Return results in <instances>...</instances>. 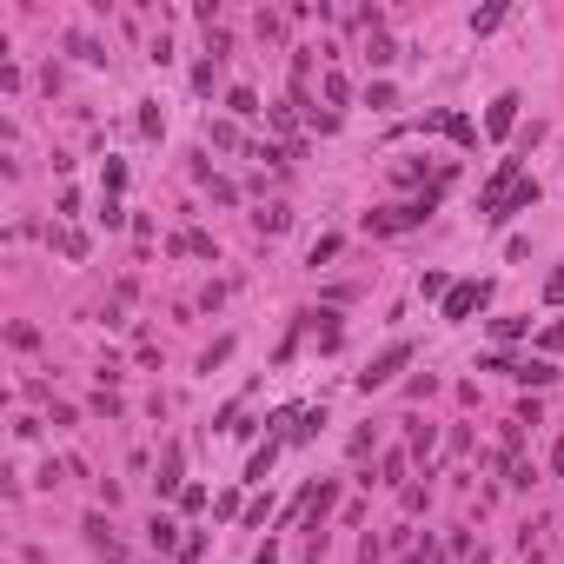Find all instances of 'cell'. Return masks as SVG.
Segmentation results:
<instances>
[{"mask_svg":"<svg viewBox=\"0 0 564 564\" xmlns=\"http://www.w3.org/2000/svg\"><path fill=\"white\" fill-rule=\"evenodd\" d=\"M432 207H438V186H425L419 199H399V207H379V213H366V233H372V239L412 233V226H425V219H432Z\"/></svg>","mask_w":564,"mask_h":564,"instance_id":"1","label":"cell"},{"mask_svg":"<svg viewBox=\"0 0 564 564\" xmlns=\"http://www.w3.org/2000/svg\"><path fill=\"white\" fill-rule=\"evenodd\" d=\"M405 366H412V339H392V346H385L379 358H372L366 372H358V392H379V385H392Z\"/></svg>","mask_w":564,"mask_h":564,"instance_id":"2","label":"cell"},{"mask_svg":"<svg viewBox=\"0 0 564 564\" xmlns=\"http://www.w3.org/2000/svg\"><path fill=\"white\" fill-rule=\"evenodd\" d=\"M485 299H491V279H465V286H452V293H445V305H438V319H471Z\"/></svg>","mask_w":564,"mask_h":564,"instance_id":"3","label":"cell"},{"mask_svg":"<svg viewBox=\"0 0 564 564\" xmlns=\"http://www.w3.org/2000/svg\"><path fill=\"white\" fill-rule=\"evenodd\" d=\"M485 372H505V379H518V385H551L564 379L558 366H544V358H532V366H511V358H485Z\"/></svg>","mask_w":564,"mask_h":564,"instance_id":"4","label":"cell"},{"mask_svg":"<svg viewBox=\"0 0 564 564\" xmlns=\"http://www.w3.org/2000/svg\"><path fill=\"white\" fill-rule=\"evenodd\" d=\"M518 107H524L518 93H498V100H491V113H485V133H491V140H505V133L518 127Z\"/></svg>","mask_w":564,"mask_h":564,"instance_id":"5","label":"cell"},{"mask_svg":"<svg viewBox=\"0 0 564 564\" xmlns=\"http://www.w3.org/2000/svg\"><path fill=\"white\" fill-rule=\"evenodd\" d=\"M425 127H438V133H452V140H458V146H478V127H471V119H465V113H425Z\"/></svg>","mask_w":564,"mask_h":564,"instance_id":"6","label":"cell"},{"mask_svg":"<svg viewBox=\"0 0 564 564\" xmlns=\"http://www.w3.org/2000/svg\"><path fill=\"white\" fill-rule=\"evenodd\" d=\"M532 207H538V180H518V186H511V193H505L498 219H511V213H532ZM498 219H491V226H498Z\"/></svg>","mask_w":564,"mask_h":564,"instance_id":"7","label":"cell"},{"mask_svg":"<svg viewBox=\"0 0 564 564\" xmlns=\"http://www.w3.org/2000/svg\"><path fill=\"white\" fill-rule=\"evenodd\" d=\"M146 538H153V551H160V558H166V551H173V558H180V544H186L173 518H153V524H146Z\"/></svg>","mask_w":564,"mask_h":564,"instance_id":"8","label":"cell"},{"mask_svg":"<svg viewBox=\"0 0 564 564\" xmlns=\"http://www.w3.org/2000/svg\"><path fill=\"white\" fill-rule=\"evenodd\" d=\"M153 491H160V498H166V491H186V485H180V445L160 452V478H153Z\"/></svg>","mask_w":564,"mask_h":564,"instance_id":"9","label":"cell"},{"mask_svg":"<svg viewBox=\"0 0 564 564\" xmlns=\"http://www.w3.org/2000/svg\"><path fill=\"white\" fill-rule=\"evenodd\" d=\"M272 458H279V438H266L260 452H252V465H246V478L252 485H266V471H272Z\"/></svg>","mask_w":564,"mask_h":564,"instance_id":"10","label":"cell"},{"mask_svg":"<svg viewBox=\"0 0 564 564\" xmlns=\"http://www.w3.org/2000/svg\"><path fill=\"white\" fill-rule=\"evenodd\" d=\"M54 246L66 252V260H87V233H80V226H60V233H54Z\"/></svg>","mask_w":564,"mask_h":564,"instance_id":"11","label":"cell"},{"mask_svg":"<svg viewBox=\"0 0 564 564\" xmlns=\"http://www.w3.org/2000/svg\"><path fill=\"white\" fill-rule=\"evenodd\" d=\"M405 465H412L405 452H385L379 458V485H405Z\"/></svg>","mask_w":564,"mask_h":564,"instance_id":"12","label":"cell"},{"mask_svg":"<svg viewBox=\"0 0 564 564\" xmlns=\"http://www.w3.org/2000/svg\"><path fill=\"white\" fill-rule=\"evenodd\" d=\"M252 226H260V233H286V226H293V213H286V207H260V213H252Z\"/></svg>","mask_w":564,"mask_h":564,"instance_id":"13","label":"cell"},{"mask_svg":"<svg viewBox=\"0 0 564 564\" xmlns=\"http://www.w3.org/2000/svg\"><path fill=\"white\" fill-rule=\"evenodd\" d=\"M173 252H193V260H213V239H207V233H180V239H173Z\"/></svg>","mask_w":564,"mask_h":564,"instance_id":"14","label":"cell"},{"mask_svg":"<svg viewBox=\"0 0 564 564\" xmlns=\"http://www.w3.org/2000/svg\"><path fill=\"white\" fill-rule=\"evenodd\" d=\"M326 260H339V233H319L313 252H305V266H326Z\"/></svg>","mask_w":564,"mask_h":564,"instance_id":"15","label":"cell"},{"mask_svg":"<svg viewBox=\"0 0 564 564\" xmlns=\"http://www.w3.org/2000/svg\"><path fill=\"white\" fill-rule=\"evenodd\" d=\"M66 47H74V54L87 60V66H107V47H100V40H87V33H74V40H66Z\"/></svg>","mask_w":564,"mask_h":564,"instance_id":"16","label":"cell"},{"mask_svg":"<svg viewBox=\"0 0 564 564\" xmlns=\"http://www.w3.org/2000/svg\"><path fill=\"white\" fill-rule=\"evenodd\" d=\"M524 332H532V319H518V313L491 319V339H524Z\"/></svg>","mask_w":564,"mask_h":564,"instance_id":"17","label":"cell"},{"mask_svg":"<svg viewBox=\"0 0 564 564\" xmlns=\"http://www.w3.org/2000/svg\"><path fill=\"white\" fill-rule=\"evenodd\" d=\"M366 60H372V66H392V60H399V47H392V40H385V33H372V47H366Z\"/></svg>","mask_w":564,"mask_h":564,"instance_id":"18","label":"cell"},{"mask_svg":"<svg viewBox=\"0 0 564 564\" xmlns=\"http://www.w3.org/2000/svg\"><path fill=\"white\" fill-rule=\"evenodd\" d=\"M226 358H233V339H213V346H207V352H199V372H213V366H226Z\"/></svg>","mask_w":564,"mask_h":564,"instance_id":"19","label":"cell"},{"mask_svg":"<svg viewBox=\"0 0 564 564\" xmlns=\"http://www.w3.org/2000/svg\"><path fill=\"white\" fill-rule=\"evenodd\" d=\"M226 107L246 119V113H260V93H252V87H233V93H226Z\"/></svg>","mask_w":564,"mask_h":564,"instance_id":"20","label":"cell"},{"mask_svg":"<svg viewBox=\"0 0 564 564\" xmlns=\"http://www.w3.org/2000/svg\"><path fill=\"white\" fill-rule=\"evenodd\" d=\"M80 532H87V538L100 544V551H107V544H113V524H107V518H100V511H93V518H87V524H80Z\"/></svg>","mask_w":564,"mask_h":564,"instance_id":"21","label":"cell"},{"mask_svg":"<svg viewBox=\"0 0 564 564\" xmlns=\"http://www.w3.org/2000/svg\"><path fill=\"white\" fill-rule=\"evenodd\" d=\"M419 293H425V299H438V305H445V293H452V286H445V272H425V279H419Z\"/></svg>","mask_w":564,"mask_h":564,"instance_id":"22","label":"cell"},{"mask_svg":"<svg viewBox=\"0 0 564 564\" xmlns=\"http://www.w3.org/2000/svg\"><path fill=\"white\" fill-rule=\"evenodd\" d=\"M127 186V160H107V180H100V193H119Z\"/></svg>","mask_w":564,"mask_h":564,"instance_id":"23","label":"cell"},{"mask_svg":"<svg viewBox=\"0 0 564 564\" xmlns=\"http://www.w3.org/2000/svg\"><path fill=\"white\" fill-rule=\"evenodd\" d=\"M491 27H505V7H485V13H471V33H491Z\"/></svg>","mask_w":564,"mask_h":564,"instance_id":"24","label":"cell"},{"mask_svg":"<svg viewBox=\"0 0 564 564\" xmlns=\"http://www.w3.org/2000/svg\"><path fill=\"white\" fill-rule=\"evenodd\" d=\"M213 146H226V153L239 146V127H233V119H213Z\"/></svg>","mask_w":564,"mask_h":564,"instance_id":"25","label":"cell"},{"mask_svg":"<svg viewBox=\"0 0 564 564\" xmlns=\"http://www.w3.org/2000/svg\"><path fill=\"white\" fill-rule=\"evenodd\" d=\"M326 100H332V107H346V100H352V87H346V74H326Z\"/></svg>","mask_w":564,"mask_h":564,"instance_id":"26","label":"cell"},{"mask_svg":"<svg viewBox=\"0 0 564 564\" xmlns=\"http://www.w3.org/2000/svg\"><path fill=\"white\" fill-rule=\"evenodd\" d=\"M213 74H219V60H199V66H193V87H199V93H213Z\"/></svg>","mask_w":564,"mask_h":564,"instance_id":"27","label":"cell"},{"mask_svg":"<svg viewBox=\"0 0 564 564\" xmlns=\"http://www.w3.org/2000/svg\"><path fill=\"white\" fill-rule=\"evenodd\" d=\"M199 558H207V538H199V532H193V538H186V544H180V564H199Z\"/></svg>","mask_w":564,"mask_h":564,"instance_id":"28","label":"cell"},{"mask_svg":"<svg viewBox=\"0 0 564 564\" xmlns=\"http://www.w3.org/2000/svg\"><path fill=\"white\" fill-rule=\"evenodd\" d=\"M100 219H107V226H119V219H127V207H119L113 193H100Z\"/></svg>","mask_w":564,"mask_h":564,"instance_id":"29","label":"cell"},{"mask_svg":"<svg viewBox=\"0 0 564 564\" xmlns=\"http://www.w3.org/2000/svg\"><path fill=\"white\" fill-rule=\"evenodd\" d=\"M538 346H544V352H564V319H551V326H544Z\"/></svg>","mask_w":564,"mask_h":564,"instance_id":"30","label":"cell"},{"mask_svg":"<svg viewBox=\"0 0 564 564\" xmlns=\"http://www.w3.org/2000/svg\"><path fill=\"white\" fill-rule=\"evenodd\" d=\"M7 339H13L21 352H33V346H40V332H33V326H7Z\"/></svg>","mask_w":564,"mask_h":564,"instance_id":"31","label":"cell"},{"mask_svg":"<svg viewBox=\"0 0 564 564\" xmlns=\"http://www.w3.org/2000/svg\"><path fill=\"white\" fill-rule=\"evenodd\" d=\"M544 305H564V266L551 272V279H544Z\"/></svg>","mask_w":564,"mask_h":564,"instance_id":"32","label":"cell"},{"mask_svg":"<svg viewBox=\"0 0 564 564\" xmlns=\"http://www.w3.org/2000/svg\"><path fill=\"white\" fill-rule=\"evenodd\" d=\"M379 558H385V544H379V538H366V544H358V564H379Z\"/></svg>","mask_w":564,"mask_h":564,"instance_id":"33","label":"cell"},{"mask_svg":"<svg viewBox=\"0 0 564 564\" xmlns=\"http://www.w3.org/2000/svg\"><path fill=\"white\" fill-rule=\"evenodd\" d=\"M399 564H438V551H432V544H425V551H405Z\"/></svg>","mask_w":564,"mask_h":564,"instance_id":"34","label":"cell"},{"mask_svg":"<svg viewBox=\"0 0 564 564\" xmlns=\"http://www.w3.org/2000/svg\"><path fill=\"white\" fill-rule=\"evenodd\" d=\"M252 564H279V551H272V544H266V551H260V558H252Z\"/></svg>","mask_w":564,"mask_h":564,"instance_id":"35","label":"cell"}]
</instances>
